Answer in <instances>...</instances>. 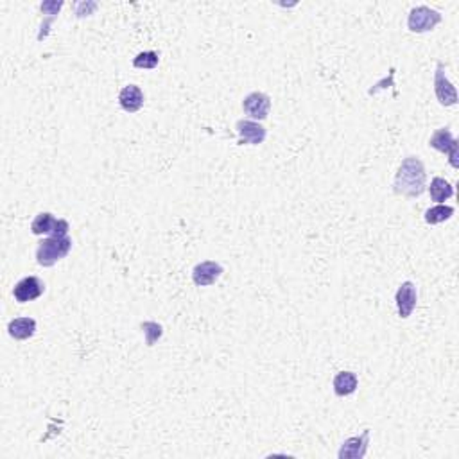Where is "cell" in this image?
<instances>
[{
    "label": "cell",
    "instance_id": "52a82bcc",
    "mask_svg": "<svg viewBox=\"0 0 459 459\" xmlns=\"http://www.w3.org/2000/svg\"><path fill=\"white\" fill-rule=\"evenodd\" d=\"M368 445H370V429L362 431L361 436L348 438L343 441L337 458L339 459H362L368 452Z\"/></svg>",
    "mask_w": 459,
    "mask_h": 459
},
{
    "label": "cell",
    "instance_id": "5bb4252c",
    "mask_svg": "<svg viewBox=\"0 0 459 459\" xmlns=\"http://www.w3.org/2000/svg\"><path fill=\"white\" fill-rule=\"evenodd\" d=\"M8 332L13 339L26 341L34 336L36 332V321L33 317H16V320L9 321Z\"/></svg>",
    "mask_w": 459,
    "mask_h": 459
},
{
    "label": "cell",
    "instance_id": "9a60e30c",
    "mask_svg": "<svg viewBox=\"0 0 459 459\" xmlns=\"http://www.w3.org/2000/svg\"><path fill=\"white\" fill-rule=\"evenodd\" d=\"M334 391H336L337 396H348L352 393H355L359 386V379L354 371H339V374L334 377Z\"/></svg>",
    "mask_w": 459,
    "mask_h": 459
},
{
    "label": "cell",
    "instance_id": "ffe728a7",
    "mask_svg": "<svg viewBox=\"0 0 459 459\" xmlns=\"http://www.w3.org/2000/svg\"><path fill=\"white\" fill-rule=\"evenodd\" d=\"M95 9H97L95 2H79V4H75V15H78L79 19H83V16L92 15Z\"/></svg>",
    "mask_w": 459,
    "mask_h": 459
},
{
    "label": "cell",
    "instance_id": "7a4b0ae2",
    "mask_svg": "<svg viewBox=\"0 0 459 459\" xmlns=\"http://www.w3.org/2000/svg\"><path fill=\"white\" fill-rule=\"evenodd\" d=\"M72 250V239L68 237H47L36 248V262L41 268H51L65 258Z\"/></svg>",
    "mask_w": 459,
    "mask_h": 459
},
{
    "label": "cell",
    "instance_id": "2e32d148",
    "mask_svg": "<svg viewBox=\"0 0 459 459\" xmlns=\"http://www.w3.org/2000/svg\"><path fill=\"white\" fill-rule=\"evenodd\" d=\"M429 192H431V198H433V201L443 203V201H447L448 198H452V196H454V187H452L450 183H448L445 178L436 176V178L431 181Z\"/></svg>",
    "mask_w": 459,
    "mask_h": 459
},
{
    "label": "cell",
    "instance_id": "277c9868",
    "mask_svg": "<svg viewBox=\"0 0 459 459\" xmlns=\"http://www.w3.org/2000/svg\"><path fill=\"white\" fill-rule=\"evenodd\" d=\"M441 22V13L431 9L429 6H416L409 11L407 16V27L413 33H427L433 31Z\"/></svg>",
    "mask_w": 459,
    "mask_h": 459
},
{
    "label": "cell",
    "instance_id": "e0dca14e",
    "mask_svg": "<svg viewBox=\"0 0 459 459\" xmlns=\"http://www.w3.org/2000/svg\"><path fill=\"white\" fill-rule=\"evenodd\" d=\"M452 216H454V209H452V206L438 205V206H433V209L427 210L426 223L427 224H440V223H445V221L450 219Z\"/></svg>",
    "mask_w": 459,
    "mask_h": 459
},
{
    "label": "cell",
    "instance_id": "ba28073f",
    "mask_svg": "<svg viewBox=\"0 0 459 459\" xmlns=\"http://www.w3.org/2000/svg\"><path fill=\"white\" fill-rule=\"evenodd\" d=\"M223 275V265L219 262L205 260L199 262L194 269H192V280L198 287H209V285L216 284Z\"/></svg>",
    "mask_w": 459,
    "mask_h": 459
},
{
    "label": "cell",
    "instance_id": "8fae6325",
    "mask_svg": "<svg viewBox=\"0 0 459 459\" xmlns=\"http://www.w3.org/2000/svg\"><path fill=\"white\" fill-rule=\"evenodd\" d=\"M45 291V285L41 284L40 278L36 277H26L15 285L13 289V296L19 303H27L33 302V300L40 298Z\"/></svg>",
    "mask_w": 459,
    "mask_h": 459
},
{
    "label": "cell",
    "instance_id": "6da1fadb",
    "mask_svg": "<svg viewBox=\"0 0 459 459\" xmlns=\"http://www.w3.org/2000/svg\"><path fill=\"white\" fill-rule=\"evenodd\" d=\"M426 185L427 174L422 160L416 157H407L400 164L395 181H393L395 194L403 196V198H420L426 192Z\"/></svg>",
    "mask_w": 459,
    "mask_h": 459
},
{
    "label": "cell",
    "instance_id": "7c38bea8",
    "mask_svg": "<svg viewBox=\"0 0 459 459\" xmlns=\"http://www.w3.org/2000/svg\"><path fill=\"white\" fill-rule=\"evenodd\" d=\"M237 133H239V144H251V146H258L265 140L264 126H260L255 120H239L237 122Z\"/></svg>",
    "mask_w": 459,
    "mask_h": 459
},
{
    "label": "cell",
    "instance_id": "44dd1931",
    "mask_svg": "<svg viewBox=\"0 0 459 459\" xmlns=\"http://www.w3.org/2000/svg\"><path fill=\"white\" fill-rule=\"evenodd\" d=\"M40 8L45 15H58V13H60V9L63 8V2H61V0L60 2H56V0H53V2H43Z\"/></svg>",
    "mask_w": 459,
    "mask_h": 459
},
{
    "label": "cell",
    "instance_id": "4fadbf2b",
    "mask_svg": "<svg viewBox=\"0 0 459 459\" xmlns=\"http://www.w3.org/2000/svg\"><path fill=\"white\" fill-rule=\"evenodd\" d=\"M119 102L122 106V110H126L127 113L139 112L144 106V92L137 85L124 86L119 94Z\"/></svg>",
    "mask_w": 459,
    "mask_h": 459
},
{
    "label": "cell",
    "instance_id": "8992f818",
    "mask_svg": "<svg viewBox=\"0 0 459 459\" xmlns=\"http://www.w3.org/2000/svg\"><path fill=\"white\" fill-rule=\"evenodd\" d=\"M434 92H436V97L438 101H440V105L454 106L455 102H458V92H455L454 85H452L447 75H445L443 63L436 65V72H434Z\"/></svg>",
    "mask_w": 459,
    "mask_h": 459
},
{
    "label": "cell",
    "instance_id": "30bf717a",
    "mask_svg": "<svg viewBox=\"0 0 459 459\" xmlns=\"http://www.w3.org/2000/svg\"><path fill=\"white\" fill-rule=\"evenodd\" d=\"M243 108L251 119L264 120L268 119L269 110H271V99H269V95L262 94V92H251L250 95L244 97Z\"/></svg>",
    "mask_w": 459,
    "mask_h": 459
},
{
    "label": "cell",
    "instance_id": "3957f363",
    "mask_svg": "<svg viewBox=\"0 0 459 459\" xmlns=\"http://www.w3.org/2000/svg\"><path fill=\"white\" fill-rule=\"evenodd\" d=\"M68 223L65 219H56L53 213L41 212L34 217V221L31 223V232L34 236H49V237H67Z\"/></svg>",
    "mask_w": 459,
    "mask_h": 459
},
{
    "label": "cell",
    "instance_id": "5b68a950",
    "mask_svg": "<svg viewBox=\"0 0 459 459\" xmlns=\"http://www.w3.org/2000/svg\"><path fill=\"white\" fill-rule=\"evenodd\" d=\"M429 146L434 147L440 153L448 154V160H450V165L454 169L459 167V142L452 137L450 130L448 127H441L436 133L431 137Z\"/></svg>",
    "mask_w": 459,
    "mask_h": 459
},
{
    "label": "cell",
    "instance_id": "9c48e42d",
    "mask_svg": "<svg viewBox=\"0 0 459 459\" xmlns=\"http://www.w3.org/2000/svg\"><path fill=\"white\" fill-rule=\"evenodd\" d=\"M396 309H399V316L402 320L413 314V310L416 309V302H418V292H416V285L413 282H403L396 291Z\"/></svg>",
    "mask_w": 459,
    "mask_h": 459
},
{
    "label": "cell",
    "instance_id": "ac0fdd59",
    "mask_svg": "<svg viewBox=\"0 0 459 459\" xmlns=\"http://www.w3.org/2000/svg\"><path fill=\"white\" fill-rule=\"evenodd\" d=\"M158 61H160V58H158L157 53H153V51H146V53H140L139 56L134 58L133 67L144 68V70H151V68L158 67Z\"/></svg>",
    "mask_w": 459,
    "mask_h": 459
},
{
    "label": "cell",
    "instance_id": "d6986e66",
    "mask_svg": "<svg viewBox=\"0 0 459 459\" xmlns=\"http://www.w3.org/2000/svg\"><path fill=\"white\" fill-rule=\"evenodd\" d=\"M142 330H144V334H146V343H147V347H153L154 341L160 339L162 334H164V330H162V327L158 325V323H154V321H144V323H142Z\"/></svg>",
    "mask_w": 459,
    "mask_h": 459
}]
</instances>
